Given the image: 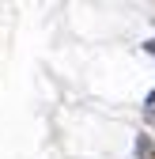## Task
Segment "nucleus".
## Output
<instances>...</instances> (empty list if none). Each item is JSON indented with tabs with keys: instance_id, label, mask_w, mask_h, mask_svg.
Masks as SVG:
<instances>
[{
	"instance_id": "obj_1",
	"label": "nucleus",
	"mask_w": 155,
	"mask_h": 159,
	"mask_svg": "<svg viewBox=\"0 0 155 159\" xmlns=\"http://www.w3.org/2000/svg\"><path fill=\"white\" fill-rule=\"evenodd\" d=\"M132 155H136V159H155V136H151V133H136V140H132Z\"/></svg>"
},
{
	"instance_id": "obj_2",
	"label": "nucleus",
	"mask_w": 155,
	"mask_h": 159,
	"mask_svg": "<svg viewBox=\"0 0 155 159\" xmlns=\"http://www.w3.org/2000/svg\"><path fill=\"white\" fill-rule=\"evenodd\" d=\"M140 117H144V125H148V133L155 136V106H144V110H140Z\"/></svg>"
},
{
	"instance_id": "obj_3",
	"label": "nucleus",
	"mask_w": 155,
	"mask_h": 159,
	"mask_svg": "<svg viewBox=\"0 0 155 159\" xmlns=\"http://www.w3.org/2000/svg\"><path fill=\"white\" fill-rule=\"evenodd\" d=\"M140 49H144V53H148V57H151V61H155V38H148V42H144V46H140Z\"/></svg>"
},
{
	"instance_id": "obj_4",
	"label": "nucleus",
	"mask_w": 155,
	"mask_h": 159,
	"mask_svg": "<svg viewBox=\"0 0 155 159\" xmlns=\"http://www.w3.org/2000/svg\"><path fill=\"white\" fill-rule=\"evenodd\" d=\"M144 106H155V87H151V91L144 95Z\"/></svg>"
}]
</instances>
